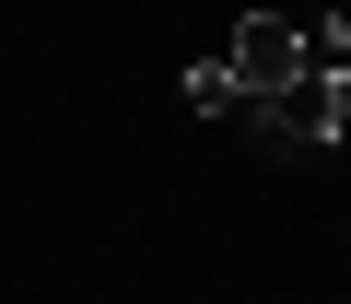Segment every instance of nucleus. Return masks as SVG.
I'll return each instance as SVG.
<instances>
[{"mask_svg":"<svg viewBox=\"0 0 351 304\" xmlns=\"http://www.w3.org/2000/svg\"><path fill=\"white\" fill-rule=\"evenodd\" d=\"M234 129H246L258 152H281V164H304V152H339V140H351V71H304L293 94H258Z\"/></svg>","mask_w":351,"mask_h":304,"instance_id":"nucleus-1","label":"nucleus"},{"mask_svg":"<svg viewBox=\"0 0 351 304\" xmlns=\"http://www.w3.org/2000/svg\"><path fill=\"white\" fill-rule=\"evenodd\" d=\"M223 71H234V82H246V105H258V94H293L316 59H304V24H293V12H234Z\"/></svg>","mask_w":351,"mask_h":304,"instance_id":"nucleus-2","label":"nucleus"},{"mask_svg":"<svg viewBox=\"0 0 351 304\" xmlns=\"http://www.w3.org/2000/svg\"><path fill=\"white\" fill-rule=\"evenodd\" d=\"M176 94H188V117H246V82H234L223 59H188V71H176Z\"/></svg>","mask_w":351,"mask_h":304,"instance_id":"nucleus-3","label":"nucleus"},{"mask_svg":"<svg viewBox=\"0 0 351 304\" xmlns=\"http://www.w3.org/2000/svg\"><path fill=\"white\" fill-rule=\"evenodd\" d=\"M304 59L316 71H351V12H304Z\"/></svg>","mask_w":351,"mask_h":304,"instance_id":"nucleus-4","label":"nucleus"},{"mask_svg":"<svg viewBox=\"0 0 351 304\" xmlns=\"http://www.w3.org/2000/svg\"><path fill=\"white\" fill-rule=\"evenodd\" d=\"M188 304H211V292H188Z\"/></svg>","mask_w":351,"mask_h":304,"instance_id":"nucleus-5","label":"nucleus"}]
</instances>
